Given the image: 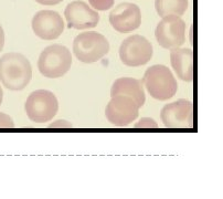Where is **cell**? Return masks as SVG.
Instances as JSON below:
<instances>
[{
  "mask_svg": "<svg viewBox=\"0 0 223 199\" xmlns=\"http://www.w3.org/2000/svg\"><path fill=\"white\" fill-rule=\"evenodd\" d=\"M142 83L149 95L158 101L171 99L178 89V83L170 69L162 64L148 67L144 74Z\"/></svg>",
  "mask_w": 223,
  "mask_h": 199,
  "instance_id": "cell-2",
  "label": "cell"
},
{
  "mask_svg": "<svg viewBox=\"0 0 223 199\" xmlns=\"http://www.w3.org/2000/svg\"><path fill=\"white\" fill-rule=\"evenodd\" d=\"M155 35L162 48H179L186 41V22L179 16H166L157 24Z\"/></svg>",
  "mask_w": 223,
  "mask_h": 199,
  "instance_id": "cell-7",
  "label": "cell"
},
{
  "mask_svg": "<svg viewBox=\"0 0 223 199\" xmlns=\"http://www.w3.org/2000/svg\"><path fill=\"white\" fill-rule=\"evenodd\" d=\"M5 42H6V35H5L3 28L0 26V52L2 51L3 47H5Z\"/></svg>",
  "mask_w": 223,
  "mask_h": 199,
  "instance_id": "cell-20",
  "label": "cell"
},
{
  "mask_svg": "<svg viewBox=\"0 0 223 199\" xmlns=\"http://www.w3.org/2000/svg\"><path fill=\"white\" fill-rule=\"evenodd\" d=\"M31 26L34 34L42 40H55L64 30V21L53 10H40L33 16Z\"/></svg>",
  "mask_w": 223,
  "mask_h": 199,
  "instance_id": "cell-11",
  "label": "cell"
},
{
  "mask_svg": "<svg viewBox=\"0 0 223 199\" xmlns=\"http://www.w3.org/2000/svg\"><path fill=\"white\" fill-rule=\"evenodd\" d=\"M110 51V42L96 31L83 32L73 41V53L78 61L94 63L100 61Z\"/></svg>",
  "mask_w": 223,
  "mask_h": 199,
  "instance_id": "cell-4",
  "label": "cell"
},
{
  "mask_svg": "<svg viewBox=\"0 0 223 199\" xmlns=\"http://www.w3.org/2000/svg\"><path fill=\"white\" fill-rule=\"evenodd\" d=\"M188 0H156V11L159 17L169 16H182L188 9Z\"/></svg>",
  "mask_w": 223,
  "mask_h": 199,
  "instance_id": "cell-15",
  "label": "cell"
},
{
  "mask_svg": "<svg viewBox=\"0 0 223 199\" xmlns=\"http://www.w3.org/2000/svg\"><path fill=\"white\" fill-rule=\"evenodd\" d=\"M135 127L136 129H157L158 124L150 117H145L140 119L138 123H136Z\"/></svg>",
  "mask_w": 223,
  "mask_h": 199,
  "instance_id": "cell-17",
  "label": "cell"
},
{
  "mask_svg": "<svg viewBox=\"0 0 223 199\" xmlns=\"http://www.w3.org/2000/svg\"><path fill=\"white\" fill-rule=\"evenodd\" d=\"M110 23L120 33H128L138 29L142 24V11L136 3L122 2L110 13Z\"/></svg>",
  "mask_w": 223,
  "mask_h": 199,
  "instance_id": "cell-10",
  "label": "cell"
},
{
  "mask_svg": "<svg viewBox=\"0 0 223 199\" xmlns=\"http://www.w3.org/2000/svg\"><path fill=\"white\" fill-rule=\"evenodd\" d=\"M114 1L115 0H88V2L93 9L100 10V11L110 9L114 6Z\"/></svg>",
  "mask_w": 223,
  "mask_h": 199,
  "instance_id": "cell-16",
  "label": "cell"
},
{
  "mask_svg": "<svg viewBox=\"0 0 223 199\" xmlns=\"http://www.w3.org/2000/svg\"><path fill=\"white\" fill-rule=\"evenodd\" d=\"M162 124L167 129H191L193 126V106L188 100L169 103L160 112Z\"/></svg>",
  "mask_w": 223,
  "mask_h": 199,
  "instance_id": "cell-9",
  "label": "cell"
},
{
  "mask_svg": "<svg viewBox=\"0 0 223 199\" xmlns=\"http://www.w3.org/2000/svg\"><path fill=\"white\" fill-rule=\"evenodd\" d=\"M72 64V55L64 45L54 43L41 52L38 60V69L43 77L58 79L68 73Z\"/></svg>",
  "mask_w": 223,
  "mask_h": 199,
  "instance_id": "cell-3",
  "label": "cell"
},
{
  "mask_svg": "<svg viewBox=\"0 0 223 199\" xmlns=\"http://www.w3.org/2000/svg\"><path fill=\"white\" fill-rule=\"evenodd\" d=\"M105 115L108 122L117 127H125L135 122L139 115V107L133 99L125 95L112 96L106 105Z\"/></svg>",
  "mask_w": 223,
  "mask_h": 199,
  "instance_id": "cell-8",
  "label": "cell"
},
{
  "mask_svg": "<svg viewBox=\"0 0 223 199\" xmlns=\"http://www.w3.org/2000/svg\"><path fill=\"white\" fill-rule=\"evenodd\" d=\"M36 1L40 5H43V6H55V5L62 2L63 0H36Z\"/></svg>",
  "mask_w": 223,
  "mask_h": 199,
  "instance_id": "cell-19",
  "label": "cell"
},
{
  "mask_svg": "<svg viewBox=\"0 0 223 199\" xmlns=\"http://www.w3.org/2000/svg\"><path fill=\"white\" fill-rule=\"evenodd\" d=\"M64 16L68 27L76 30L95 28L100 21L98 12L82 0L68 3L64 10Z\"/></svg>",
  "mask_w": 223,
  "mask_h": 199,
  "instance_id": "cell-12",
  "label": "cell"
},
{
  "mask_svg": "<svg viewBox=\"0 0 223 199\" xmlns=\"http://www.w3.org/2000/svg\"><path fill=\"white\" fill-rule=\"evenodd\" d=\"M112 96L116 95H125L130 99H133L140 109L146 102L145 91L142 87V84L140 81L133 79V77H120L117 79L113 83L112 91H110Z\"/></svg>",
  "mask_w": 223,
  "mask_h": 199,
  "instance_id": "cell-14",
  "label": "cell"
},
{
  "mask_svg": "<svg viewBox=\"0 0 223 199\" xmlns=\"http://www.w3.org/2000/svg\"><path fill=\"white\" fill-rule=\"evenodd\" d=\"M170 62L177 77L182 81L193 80V51L189 48H175L170 52Z\"/></svg>",
  "mask_w": 223,
  "mask_h": 199,
  "instance_id": "cell-13",
  "label": "cell"
},
{
  "mask_svg": "<svg viewBox=\"0 0 223 199\" xmlns=\"http://www.w3.org/2000/svg\"><path fill=\"white\" fill-rule=\"evenodd\" d=\"M2 100H3V91H2V87L0 86V105L2 103Z\"/></svg>",
  "mask_w": 223,
  "mask_h": 199,
  "instance_id": "cell-21",
  "label": "cell"
},
{
  "mask_svg": "<svg viewBox=\"0 0 223 199\" xmlns=\"http://www.w3.org/2000/svg\"><path fill=\"white\" fill-rule=\"evenodd\" d=\"M32 79V67L21 53L9 52L0 58V82L6 89L21 91Z\"/></svg>",
  "mask_w": 223,
  "mask_h": 199,
  "instance_id": "cell-1",
  "label": "cell"
},
{
  "mask_svg": "<svg viewBox=\"0 0 223 199\" xmlns=\"http://www.w3.org/2000/svg\"><path fill=\"white\" fill-rule=\"evenodd\" d=\"M152 52V45L147 38L139 34H133L122 42L119 58L120 61L127 67H140L150 61Z\"/></svg>",
  "mask_w": 223,
  "mask_h": 199,
  "instance_id": "cell-6",
  "label": "cell"
},
{
  "mask_svg": "<svg viewBox=\"0 0 223 199\" xmlns=\"http://www.w3.org/2000/svg\"><path fill=\"white\" fill-rule=\"evenodd\" d=\"M14 123L12 119L6 113L0 112V129H13Z\"/></svg>",
  "mask_w": 223,
  "mask_h": 199,
  "instance_id": "cell-18",
  "label": "cell"
},
{
  "mask_svg": "<svg viewBox=\"0 0 223 199\" xmlns=\"http://www.w3.org/2000/svg\"><path fill=\"white\" fill-rule=\"evenodd\" d=\"M24 109L30 121L34 123H46L58 113L59 102L51 91L37 90L28 96Z\"/></svg>",
  "mask_w": 223,
  "mask_h": 199,
  "instance_id": "cell-5",
  "label": "cell"
}]
</instances>
